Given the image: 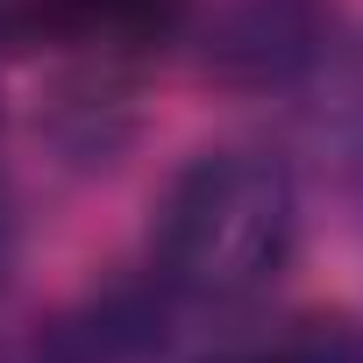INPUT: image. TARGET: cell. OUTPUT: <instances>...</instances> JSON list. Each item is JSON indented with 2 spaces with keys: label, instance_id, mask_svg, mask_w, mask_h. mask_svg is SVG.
<instances>
[{
  "label": "cell",
  "instance_id": "6da1fadb",
  "mask_svg": "<svg viewBox=\"0 0 363 363\" xmlns=\"http://www.w3.org/2000/svg\"><path fill=\"white\" fill-rule=\"evenodd\" d=\"M157 278L200 306L257 299L299 242L292 171L264 150H207L157 207Z\"/></svg>",
  "mask_w": 363,
  "mask_h": 363
},
{
  "label": "cell",
  "instance_id": "7a4b0ae2",
  "mask_svg": "<svg viewBox=\"0 0 363 363\" xmlns=\"http://www.w3.org/2000/svg\"><path fill=\"white\" fill-rule=\"evenodd\" d=\"M306 50H313V22L292 8V0H250V8H235V15L221 22L207 65L228 72V79H257V86H264V79L299 72Z\"/></svg>",
  "mask_w": 363,
  "mask_h": 363
},
{
  "label": "cell",
  "instance_id": "3957f363",
  "mask_svg": "<svg viewBox=\"0 0 363 363\" xmlns=\"http://www.w3.org/2000/svg\"><path fill=\"white\" fill-rule=\"evenodd\" d=\"M264 363H363V320L356 313H299Z\"/></svg>",
  "mask_w": 363,
  "mask_h": 363
},
{
  "label": "cell",
  "instance_id": "277c9868",
  "mask_svg": "<svg viewBox=\"0 0 363 363\" xmlns=\"http://www.w3.org/2000/svg\"><path fill=\"white\" fill-rule=\"evenodd\" d=\"M178 0H57V15L93 29V36H150L171 22Z\"/></svg>",
  "mask_w": 363,
  "mask_h": 363
}]
</instances>
